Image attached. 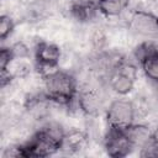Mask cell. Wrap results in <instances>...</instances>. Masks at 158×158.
<instances>
[{"label":"cell","instance_id":"cell-1","mask_svg":"<svg viewBox=\"0 0 158 158\" xmlns=\"http://www.w3.org/2000/svg\"><path fill=\"white\" fill-rule=\"evenodd\" d=\"M43 95L47 100L59 105H70L77 100V79L65 70L54 69L43 75Z\"/></svg>","mask_w":158,"mask_h":158},{"label":"cell","instance_id":"cell-2","mask_svg":"<svg viewBox=\"0 0 158 158\" xmlns=\"http://www.w3.org/2000/svg\"><path fill=\"white\" fill-rule=\"evenodd\" d=\"M64 131L59 125L49 123L37 131L28 142L23 143L26 158L49 157L60 151Z\"/></svg>","mask_w":158,"mask_h":158},{"label":"cell","instance_id":"cell-3","mask_svg":"<svg viewBox=\"0 0 158 158\" xmlns=\"http://www.w3.org/2000/svg\"><path fill=\"white\" fill-rule=\"evenodd\" d=\"M136 117V107L132 101L125 98L112 100L105 114V118L109 128L126 130L133 122Z\"/></svg>","mask_w":158,"mask_h":158},{"label":"cell","instance_id":"cell-4","mask_svg":"<svg viewBox=\"0 0 158 158\" xmlns=\"http://www.w3.org/2000/svg\"><path fill=\"white\" fill-rule=\"evenodd\" d=\"M136 77L137 70L131 63L117 60L109 72V86L117 95L126 96L132 91Z\"/></svg>","mask_w":158,"mask_h":158},{"label":"cell","instance_id":"cell-5","mask_svg":"<svg viewBox=\"0 0 158 158\" xmlns=\"http://www.w3.org/2000/svg\"><path fill=\"white\" fill-rule=\"evenodd\" d=\"M128 26L131 31L138 36L157 40L158 38V15L143 11V10H136L130 16Z\"/></svg>","mask_w":158,"mask_h":158},{"label":"cell","instance_id":"cell-6","mask_svg":"<svg viewBox=\"0 0 158 158\" xmlns=\"http://www.w3.org/2000/svg\"><path fill=\"white\" fill-rule=\"evenodd\" d=\"M104 148L106 154L114 158L126 157L135 149L125 130H116L109 127L104 137Z\"/></svg>","mask_w":158,"mask_h":158},{"label":"cell","instance_id":"cell-7","mask_svg":"<svg viewBox=\"0 0 158 158\" xmlns=\"http://www.w3.org/2000/svg\"><path fill=\"white\" fill-rule=\"evenodd\" d=\"M135 54L144 77L158 84V48L152 43L144 42L136 48Z\"/></svg>","mask_w":158,"mask_h":158},{"label":"cell","instance_id":"cell-8","mask_svg":"<svg viewBox=\"0 0 158 158\" xmlns=\"http://www.w3.org/2000/svg\"><path fill=\"white\" fill-rule=\"evenodd\" d=\"M60 48L57 44L47 41L38 42L33 51L36 67L38 69L44 70V74L57 69L60 60Z\"/></svg>","mask_w":158,"mask_h":158},{"label":"cell","instance_id":"cell-9","mask_svg":"<svg viewBox=\"0 0 158 158\" xmlns=\"http://www.w3.org/2000/svg\"><path fill=\"white\" fill-rule=\"evenodd\" d=\"M101 101H102V99H101L99 91L94 88L78 91L77 102H78L79 109L85 115H95L101 107Z\"/></svg>","mask_w":158,"mask_h":158},{"label":"cell","instance_id":"cell-10","mask_svg":"<svg viewBox=\"0 0 158 158\" xmlns=\"http://www.w3.org/2000/svg\"><path fill=\"white\" fill-rule=\"evenodd\" d=\"M88 143L89 138L85 132L80 130H70L64 133L60 149L68 153H79L88 147Z\"/></svg>","mask_w":158,"mask_h":158},{"label":"cell","instance_id":"cell-11","mask_svg":"<svg viewBox=\"0 0 158 158\" xmlns=\"http://www.w3.org/2000/svg\"><path fill=\"white\" fill-rule=\"evenodd\" d=\"M99 12L96 1L91 0H77L70 5L72 16L79 22H89Z\"/></svg>","mask_w":158,"mask_h":158},{"label":"cell","instance_id":"cell-12","mask_svg":"<svg viewBox=\"0 0 158 158\" xmlns=\"http://www.w3.org/2000/svg\"><path fill=\"white\" fill-rule=\"evenodd\" d=\"M130 142L132 143L133 148H143L152 138V131L148 126L142 123H132L128 128L125 130Z\"/></svg>","mask_w":158,"mask_h":158},{"label":"cell","instance_id":"cell-13","mask_svg":"<svg viewBox=\"0 0 158 158\" xmlns=\"http://www.w3.org/2000/svg\"><path fill=\"white\" fill-rule=\"evenodd\" d=\"M96 5L99 12L105 17H116L127 9L130 0H96Z\"/></svg>","mask_w":158,"mask_h":158},{"label":"cell","instance_id":"cell-14","mask_svg":"<svg viewBox=\"0 0 158 158\" xmlns=\"http://www.w3.org/2000/svg\"><path fill=\"white\" fill-rule=\"evenodd\" d=\"M15 30V22L10 17V15L2 14L0 16V40L4 42L6 41Z\"/></svg>","mask_w":158,"mask_h":158},{"label":"cell","instance_id":"cell-15","mask_svg":"<svg viewBox=\"0 0 158 158\" xmlns=\"http://www.w3.org/2000/svg\"><path fill=\"white\" fill-rule=\"evenodd\" d=\"M141 156L143 157H158V127L152 131L151 141L141 148Z\"/></svg>","mask_w":158,"mask_h":158},{"label":"cell","instance_id":"cell-16","mask_svg":"<svg viewBox=\"0 0 158 158\" xmlns=\"http://www.w3.org/2000/svg\"><path fill=\"white\" fill-rule=\"evenodd\" d=\"M15 60L11 47H2L0 49V70H5Z\"/></svg>","mask_w":158,"mask_h":158},{"label":"cell","instance_id":"cell-17","mask_svg":"<svg viewBox=\"0 0 158 158\" xmlns=\"http://www.w3.org/2000/svg\"><path fill=\"white\" fill-rule=\"evenodd\" d=\"M2 158H19V157H25V148L23 144H16V146H11L5 148V151L2 152Z\"/></svg>","mask_w":158,"mask_h":158}]
</instances>
